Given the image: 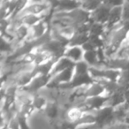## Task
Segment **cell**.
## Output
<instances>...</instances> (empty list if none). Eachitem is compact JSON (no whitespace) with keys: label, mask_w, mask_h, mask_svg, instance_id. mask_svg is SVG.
<instances>
[{"label":"cell","mask_w":129,"mask_h":129,"mask_svg":"<svg viewBox=\"0 0 129 129\" xmlns=\"http://www.w3.org/2000/svg\"><path fill=\"white\" fill-rule=\"evenodd\" d=\"M51 5L50 2L46 1H27V6H25L21 13L17 16L25 14H34V15H48L47 13L50 11Z\"/></svg>","instance_id":"6da1fadb"},{"label":"cell","mask_w":129,"mask_h":129,"mask_svg":"<svg viewBox=\"0 0 129 129\" xmlns=\"http://www.w3.org/2000/svg\"><path fill=\"white\" fill-rule=\"evenodd\" d=\"M50 79L51 77L50 75H43V74L36 75L31 81V82L25 88H22V89L33 95H37L42 89L47 88L50 81Z\"/></svg>","instance_id":"7a4b0ae2"},{"label":"cell","mask_w":129,"mask_h":129,"mask_svg":"<svg viewBox=\"0 0 129 129\" xmlns=\"http://www.w3.org/2000/svg\"><path fill=\"white\" fill-rule=\"evenodd\" d=\"M111 10V7L106 3V1H102L101 6L95 12L90 13V20L92 22H96V23L106 25L110 16Z\"/></svg>","instance_id":"3957f363"},{"label":"cell","mask_w":129,"mask_h":129,"mask_svg":"<svg viewBox=\"0 0 129 129\" xmlns=\"http://www.w3.org/2000/svg\"><path fill=\"white\" fill-rule=\"evenodd\" d=\"M49 30H50L49 24L46 21V19H44L43 20H42L39 23H37L36 25L33 26L32 27L29 28V35L27 41L29 42L36 41V40L39 39V38L43 37V36H45L49 32Z\"/></svg>","instance_id":"277c9868"},{"label":"cell","mask_w":129,"mask_h":129,"mask_svg":"<svg viewBox=\"0 0 129 129\" xmlns=\"http://www.w3.org/2000/svg\"><path fill=\"white\" fill-rule=\"evenodd\" d=\"M122 11H123V6H117V7L111 8L108 21L106 23V30L113 28L115 26L118 25L122 22Z\"/></svg>","instance_id":"5b68a950"},{"label":"cell","mask_w":129,"mask_h":129,"mask_svg":"<svg viewBox=\"0 0 129 129\" xmlns=\"http://www.w3.org/2000/svg\"><path fill=\"white\" fill-rule=\"evenodd\" d=\"M74 66H75V63H74L72 60H70V59L67 58V57H62L56 61L50 76V77H53L56 74H59V73L63 72V71H64V70H67V69L74 67Z\"/></svg>","instance_id":"8992f818"},{"label":"cell","mask_w":129,"mask_h":129,"mask_svg":"<svg viewBox=\"0 0 129 129\" xmlns=\"http://www.w3.org/2000/svg\"><path fill=\"white\" fill-rule=\"evenodd\" d=\"M84 50L80 46H68L64 51V57H67L74 63H78L83 60L84 57Z\"/></svg>","instance_id":"52a82bcc"},{"label":"cell","mask_w":129,"mask_h":129,"mask_svg":"<svg viewBox=\"0 0 129 129\" xmlns=\"http://www.w3.org/2000/svg\"><path fill=\"white\" fill-rule=\"evenodd\" d=\"M93 82L94 81L90 76L89 73H87V74H74V78L70 84L72 86V88L74 89V88H81V87L88 86Z\"/></svg>","instance_id":"ba28073f"},{"label":"cell","mask_w":129,"mask_h":129,"mask_svg":"<svg viewBox=\"0 0 129 129\" xmlns=\"http://www.w3.org/2000/svg\"><path fill=\"white\" fill-rule=\"evenodd\" d=\"M107 95L105 92L104 88L100 84V83L94 81L92 84L88 85L85 91V98H89V97H95V96H100V95Z\"/></svg>","instance_id":"9c48e42d"},{"label":"cell","mask_w":129,"mask_h":129,"mask_svg":"<svg viewBox=\"0 0 129 129\" xmlns=\"http://www.w3.org/2000/svg\"><path fill=\"white\" fill-rule=\"evenodd\" d=\"M48 15H34V14H25L20 15V16H16L20 19L22 25H25L28 27H32L33 26L36 25L40 21L46 19Z\"/></svg>","instance_id":"30bf717a"},{"label":"cell","mask_w":129,"mask_h":129,"mask_svg":"<svg viewBox=\"0 0 129 129\" xmlns=\"http://www.w3.org/2000/svg\"><path fill=\"white\" fill-rule=\"evenodd\" d=\"M125 103V95H124V90H118L115 93L110 95L108 102L106 104V106H110L111 108H116L122 105Z\"/></svg>","instance_id":"8fae6325"},{"label":"cell","mask_w":129,"mask_h":129,"mask_svg":"<svg viewBox=\"0 0 129 129\" xmlns=\"http://www.w3.org/2000/svg\"><path fill=\"white\" fill-rule=\"evenodd\" d=\"M84 111L75 106H70L67 111V121L74 125L84 115Z\"/></svg>","instance_id":"7c38bea8"},{"label":"cell","mask_w":129,"mask_h":129,"mask_svg":"<svg viewBox=\"0 0 129 129\" xmlns=\"http://www.w3.org/2000/svg\"><path fill=\"white\" fill-rule=\"evenodd\" d=\"M83 61H85L89 67H97V66H99L100 61H99L97 50L85 52L84 57H83Z\"/></svg>","instance_id":"4fadbf2b"},{"label":"cell","mask_w":129,"mask_h":129,"mask_svg":"<svg viewBox=\"0 0 129 129\" xmlns=\"http://www.w3.org/2000/svg\"><path fill=\"white\" fill-rule=\"evenodd\" d=\"M49 101L47 100V97H45L44 95H41V94H37V95H34L33 98L32 105L35 108L36 111H44L45 107L48 104Z\"/></svg>","instance_id":"5bb4252c"},{"label":"cell","mask_w":129,"mask_h":129,"mask_svg":"<svg viewBox=\"0 0 129 129\" xmlns=\"http://www.w3.org/2000/svg\"><path fill=\"white\" fill-rule=\"evenodd\" d=\"M89 40V34H81V33H76L72 39L70 40L68 46H80L81 47L84 45Z\"/></svg>","instance_id":"9a60e30c"},{"label":"cell","mask_w":129,"mask_h":129,"mask_svg":"<svg viewBox=\"0 0 129 129\" xmlns=\"http://www.w3.org/2000/svg\"><path fill=\"white\" fill-rule=\"evenodd\" d=\"M102 4V1L97 0H86V1H81V6L80 7L85 12L88 13H92L95 12Z\"/></svg>","instance_id":"2e32d148"},{"label":"cell","mask_w":129,"mask_h":129,"mask_svg":"<svg viewBox=\"0 0 129 129\" xmlns=\"http://www.w3.org/2000/svg\"><path fill=\"white\" fill-rule=\"evenodd\" d=\"M106 32V26L104 24L96 23V22H92L91 27L89 30V36H99L103 37Z\"/></svg>","instance_id":"e0dca14e"},{"label":"cell","mask_w":129,"mask_h":129,"mask_svg":"<svg viewBox=\"0 0 129 129\" xmlns=\"http://www.w3.org/2000/svg\"><path fill=\"white\" fill-rule=\"evenodd\" d=\"M44 114L48 117L50 119H54L57 117L58 114V108L57 105L55 102H51V101H49L48 104L45 107L44 111H43Z\"/></svg>","instance_id":"ac0fdd59"},{"label":"cell","mask_w":129,"mask_h":129,"mask_svg":"<svg viewBox=\"0 0 129 129\" xmlns=\"http://www.w3.org/2000/svg\"><path fill=\"white\" fill-rule=\"evenodd\" d=\"M120 74H121V71L119 70L105 67L104 72V79L109 80V81H114V82H118L120 77Z\"/></svg>","instance_id":"d6986e66"},{"label":"cell","mask_w":129,"mask_h":129,"mask_svg":"<svg viewBox=\"0 0 129 129\" xmlns=\"http://www.w3.org/2000/svg\"><path fill=\"white\" fill-rule=\"evenodd\" d=\"M118 83L123 90L129 89V70L121 71Z\"/></svg>","instance_id":"ffe728a7"},{"label":"cell","mask_w":129,"mask_h":129,"mask_svg":"<svg viewBox=\"0 0 129 129\" xmlns=\"http://www.w3.org/2000/svg\"><path fill=\"white\" fill-rule=\"evenodd\" d=\"M74 74H83L88 73L89 70V66L87 64L85 61H81L75 64L74 67Z\"/></svg>","instance_id":"44dd1931"},{"label":"cell","mask_w":129,"mask_h":129,"mask_svg":"<svg viewBox=\"0 0 129 129\" xmlns=\"http://www.w3.org/2000/svg\"><path fill=\"white\" fill-rule=\"evenodd\" d=\"M16 118L19 121V124H20V129H31L30 126H29L28 123H27V117L25 116V115L21 114V113L18 112L16 115Z\"/></svg>","instance_id":"7402d4cb"},{"label":"cell","mask_w":129,"mask_h":129,"mask_svg":"<svg viewBox=\"0 0 129 129\" xmlns=\"http://www.w3.org/2000/svg\"><path fill=\"white\" fill-rule=\"evenodd\" d=\"M122 21H129V1H125L123 5L122 11Z\"/></svg>","instance_id":"603a6c76"},{"label":"cell","mask_w":129,"mask_h":129,"mask_svg":"<svg viewBox=\"0 0 129 129\" xmlns=\"http://www.w3.org/2000/svg\"><path fill=\"white\" fill-rule=\"evenodd\" d=\"M8 127H9V129H20V124H19V121L16 117H14L10 120L9 124H8Z\"/></svg>","instance_id":"cb8c5ba5"},{"label":"cell","mask_w":129,"mask_h":129,"mask_svg":"<svg viewBox=\"0 0 129 129\" xmlns=\"http://www.w3.org/2000/svg\"><path fill=\"white\" fill-rule=\"evenodd\" d=\"M113 129H129V125L125 123H118L113 126Z\"/></svg>","instance_id":"d4e9b609"},{"label":"cell","mask_w":129,"mask_h":129,"mask_svg":"<svg viewBox=\"0 0 129 129\" xmlns=\"http://www.w3.org/2000/svg\"><path fill=\"white\" fill-rule=\"evenodd\" d=\"M124 95H125V105L128 107L129 109V89H126L124 91Z\"/></svg>","instance_id":"484cf974"},{"label":"cell","mask_w":129,"mask_h":129,"mask_svg":"<svg viewBox=\"0 0 129 129\" xmlns=\"http://www.w3.org/2000/svg\"><path fill=\"white\" fill-rule=\"evenodd\" d=\"M0 129H9V127H8V125H7V126L2 127V128H0Z\"/></svg>","instance_id":"4316f807"}]
</instances>
